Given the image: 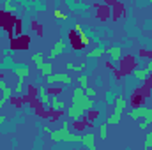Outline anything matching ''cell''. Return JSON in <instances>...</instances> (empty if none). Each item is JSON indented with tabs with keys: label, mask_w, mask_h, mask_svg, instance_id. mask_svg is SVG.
I'll return each mask as SVG.
<instances>
[{
	"label": "cell",
	"mask_w": 152,
	"mask_h": 150,
	"mask_svg": "<svg viewBox=\"0 0 152 150\" xmlns=\"http://www.w3.org/2000/svg\"><path fill=\"white\" fill-rule=\"evenodd\" d=\"M60 129H62V141L64 143H80L81 141V136L69 131V122H62Z\"/></svg>",
	"instance_id": "277c9868"
},
{
	"label": "cell",
	"mask_w": 152,
	"mask_h": 150,
	"mask_svg": "<svg viewBox=\"0 0 152 150\" xmlns=\"http://www.w3.org/2000/svg\"><path fill=\"white\" fill-rule=\"evenodd\" d=\"M0 90H2V99H5V101H11V99H12L14 90H12L11 87H7L5 81H0Z\"/></svg>",
	"instance_id": "7c38bea8"
},
{
	"label": "cell",
	"mask_w": 152,
	"mask_h": 150,
	"mask_svg": "<svg viewBox=\"0 0 152 150\" xmlns=\"http://www.w3.org/2000/svg\"><path fill=\"white\" fill-rule=\"evenodd\" d=\"M85 149L88 150H96V134H92V133H85V134H81V141H80Z\"/></svg>",
	"instance_id": "9c48e42d"
},
{
	"label": "cell",
	"mask_w": 152,
	"mask_h": 150,
	"mask_svg": "<svg viewBox=\"0 0 152 150\" xmlns=\"http://www.w3.org/2000/svg\"><path fill=\"white\" fill-rule=\"evenodd\" d=\"M106 55L110 57V60H112L113 64H118V62L122 60V57H124V51H122L120 46H110V48L106 50Z\"/></svg>",
	"instance_id": "52a82bcc"
},
{
	"label": "cell",
	"mask_w": 152,
	"mask_h": 150,
	"mask_svg": "<svg viewBox=\"0 0 152 150\" xmlns=\"http://www.w3.org/2000/svg\"><path fill=\"white\" fill-rule=\"evenodd\" d=\"M149 99H151V103H152V90H151V95H149Z\"/></svg>",
	"instance_id": "d6a6232c"
},
{
	"label": "cell",
	"mask_w": 152,
	"mask_h": 150,
	"mask_svg": "<svg viewBox=\"0 0 152 150\" xmlns=\"http://www.w3.org/2000/svg\"><path fill=\"white\" fill-rule=\"evenodd\" d=\"M50 140L53 143H60L62 141V129H51L50 131Z\"/></svg>",
	"instance_id": "e0dca14e"
},
{
	"label": "cell",
	"mask_w": 152,
	"mask_h": 150,
	"mask_svg": "<svg viewBox=\"0 0 152 150\" xmlns=\"http://www.w3.org/2000/svg\"><path fill=\"white\" fill-rule=\"evenodd\" d=\"M53 16H55V18H58V20H64V21H67V16H66L62 11H58V9H55V11H53Z\"/></svg>",
	"instance_id": "4316f807"
},
{
	"label": "cell",
	"mask_w": 152,
	"mask_h": 150,
	"mask_svg": "<svg viewBox=\"0 0 152 150\" xmlns=\"http://www.w3.org/2000/svg\"><path fill=\"white\" fill-rule=\"evenodd\" d=\"M143 147H145V149H152V133H147L145 141H143Z\"/></svg>",
	"instance_id": "484cf974"
},
{
	"label": "cell",
	"mask_w": 152,
	"mask_h": 150,
	"mask_svg": "<svg viewBox=\"0 0 152 150\" xmlns=\"http://www.w3.org/2000/svg\"><path fill=\"white\" fill-rule=\"evenodd\" d=\"M145 69H147V73H149V74H152V58L147 62V67H145Z\"/></svg>",
	"instance_id": "f1b7e54d"
},
{
	"label": "cell",
	"mask_w": 152,
	"mask_h": 150,
	"mask_svg": "<svg viewBox=\"0 0 152 150\" xmlns=\"http://www.w3.org/2000/svg\"><path fill=\"white\" fill-rule=\"evenodd\" d=\"M99 138L101 140H106L108 138V122H103L99 125Z\"/></svg>",
	"instance_id": "7402d4cb"
},
{
	"label": "cell",
	"mask_w": 152,
	"mask_h": 150,
	"mask_svg": "<svg viewBox=\"0 0 152 150\" xmlns=\"http://www.w3.org/2000/svg\"><path fill=\"white\" fill-rule=\"evenodd\" d=\"M151 4H152V0H151Z\"/></svg>",
	"instance_id": "836d02e7"
},
{
	"label": "cell",
	"mask_w": 152,
	"mask_h": 150,
	"mask_svg": "<svg viewBox=\"0 0 152 150\" xmlns=\"http://www.w3.org/2000/svg\"><path fill=\"white\" fill-rule=\"evenodd\" d=\"M23 90H25V79L18 78V83H16V87H14V94H16V95H21Z\"/></svg>",
	"instance_id": "44dd1931"
},
{
	"label": "cell",
	"mask_w": 152,
	"mask_h": 150,
	"mask_svg": "<svg viewBox=\"0 0 152 150\" xmlns=\"http://www.w3.org/2000/svg\"><path fill=\"white\" fill-rule=\"evenodd\" d=\"M42 131H44V133H46V134H50V131H51V129H50V127H48V125H42Z\"/></svg>",
	"instance_id": "f546056e"
},
{
	"label": "cell",
	"mask_w": 152,
	"mask_h": 150,
	"mask_svg": "<svg viewBox=\"0 0 152 150\" xmlns=\"http://www.w3.org/2000/svg\"><path fill=\"white\" fill-rule=\"evenodd\" d=\"M4 11L9 12V14H14V12H16V7L12 5V0H5V4H4Z\"/></svg>",
	"instance_id": "603a6c76"
},
{
	"label": "cell",
	"mask_w": 152,
	"mask_h": 150,
	"mask_svg": "<svg viewBox=\"0 0 152 150\" xmlns=\"http://www.w3.org/2000/svg\"><path fill=\"white\" fill-rule=\"evenodd\" d=\"M36 67H37V71L41 73V76H42V78H46L48 74H51V73H53V66H51L50 62H42V64L36 66Z\"/></svg>",
	"instance_id": "4fadbf2b"
},
{
	"label": "cell",
	"mask_w": 152,
	"mask_h": 150,
	"mask_svg": "<svg viewBox=\"0 0 152 150\" xmlns=\"http://www.w3.org/2000/svg\"><path fill=\"white\" fill-rule=\"evenodd\" d=\"M133 74L136 76L140 81H147V78L151 76L149 73H147V69H134V71H133Z\"/></svg>",
	"instance_id": "ffe728a7"
},
{
	"label": "cell",
	"mask_w": 152,
	"mask_h": 150,
	"mask_svg": "<svg viewBox=\"0 0 152 150\" xmlns=\"http://www.w3.org/2000/svg\"><path fill=\"white\" fill-rule=\"evenodd\" d=\"M66 103L64 101H60L58 99V95H51L50 97V110H53V111H57V113H62V111H66Z\"/></svg>",
	"instance_id": "ba28073f"
},
{
	"label": "cell",
	"mask_w": 152,
	"mask_h": 150,
	"mask_svg": "<svg viewBox=\"0 0 152 150\" xmlns=\"http://www.w3.org/2000/svg\"><path fill=\"white\" fill-rule=\"evenodd\" d=\"M122 115H124V110L115 106V108H113V113H112V115H108V118H106L108 125H117V124L122 120Z\"/></svg>",
	"instance_id": "8fae6325"
},
{
	"label": "cell",
	"mask_w": 152,
	"mask_h": 150,
	"mask_svg": "<svg viewBox=\"0 0 152 150\" xmlns=\"http://www.w3.org/2000/svg\"><path fill=\"white\" fill-rule=\"evenodd\" d=\"M14 74H16V78H21V79H25L27 76L30 74V69L27 67V66H20V67H14Z\"/></svg>",
	"instance_id": "5bb4252c"
},
{
	"label": "cell",
	"mask_w": 152,
	"mask_h": 150,
	"mask_svg": "<svg viewBox=\"0 0 152 150\" xmlns=\"http://www.w3.org/2000/svg\"><path fill=\"white\" fill-rule=\"evenodd\" d=\"M37 99H39V103H41L46 110H50V95H48V92H46V87H44V85L37 87Z\"/></svg>",
	"instance_id": "30bf717a"
},
{
	"label": "cell",
	"mask_w": 152,
	"mask_h": 150,
	"mask_svg": "<svg viewBox=\"0 0 152 150\" xmlns=\"http://www.w3.org/2000/svg\"><path fill=\"white\" fill-rule=\"evenodd\" d=\"M104 53H106L104 48H96V50H92V51L87 53V58H99V57H103Z\"/></svg>",
	"instance_id": "ac0fdd59"
},
{
	"label": "cell",
	"mask_w": 152,
	"mask_h": 150,
	"mask_svg": "<svg viewBox=\"0 0 152 150\" xmlns=\"http://www.w3.org/2000/svg\"><path fill=\"white\" fill-rule=\"evenodd\" d=\"M115 106H117V108H122V110H126V108H127V99H126L122 94H118V95L115 97Z\"/></svg>",
	"instance_id": "d6986e66"
},
{
	"label": "cell",
	"mask_w": 152,
	"mask_h": 150,
	"mask_svg": "<svg viewBox=\"0 0 152 150\" xmlns=\"http://www.w3.org/2000/svg\"><path fill=\"white\" fill-rule=\"evenodd\" d=\"M129 115V118H133V120H145L149 125L152 124V108H147V106H136V108H133V110H129L127 111Z\"/></svg>",
	"instance_id": "7a4b0ae2"
},
{
	"label": "cell",
	"mask_w": 152,
	"mask_h": 150,
	"mask_svg": "<svg viewBox=\"0 0 152 150\" xmlns=\"http://www.w3.org/2000/svg\"><path fill=\"white\" fill-rule=\"evenodd\" d=\"M5 103H7V101H5V99H2V97H0V108H2V106H4V104H5Z\"/></svg>",
	"instance_id": "4dcf8cb0"
},
{
	"label": "cell",
	"mask_w": 152,
	"mask_h": 150,
	"mask_svg": "<svg viewBox=\"0 0 152 150\" xmlns=\"http://www.w3.org/2000/svg\"><path fill=\"white\" fill-rule=\"evenodd\" d=\"M32 62H34V64H36V66H39V64H42V62H44V55H42V53H32Z\"/></svg>",
	"instance_id": "d4e9b609"
},
{
	"label": "cell",
	"mask_w": 152,
	"mask_h": 150,
	"mask_svg": "<svg viewBox=\"0 0 152 150\" xmlns=\"http://www.w3.org/2000/svg\"><path fill=\"white\" fill-rule=\"evenodd\" d=\"M75 32H78V36H80V39H81V44H88L90 42V39H88V36H87V32L81 28V25H75Z\"/></svg>",
	"instance_id": "2e32d148"
},
{
	"label": "cell",
	"mask_w": 152,
	"mask_h": 150,
	"mask_svg": "<svg viewBox=\"0 0 152 150\" xmlns=\"http://www.w3.org/2000/svg\"><path fill=\"white\" fill-rule=\"evenodd\" d=\"M85 94H87L88 97H94V95H96V88H92V87L88 85V87L85 88Z\"/></svg>",
	"instance_id": "83f0119b"
},
{
	"label": "cell",
	"mask_w": 152,
	"mask_h": 150,
	"mask_svg": "<svg viewBox=\"0 0 152 150\" xmlns=\"http://www.w3.org/2000/svg\"><path fill=\"white\" fill-rule=\"evenodd\" d=\"M73 103L78 104L80 108H83L85 111H90V110L94 108L92 97H88V95L85 94V88H81V87H76L75 90H73Z\"/></svg>",
	"instance_id": "6da1fadb"
},
{
	"label": "cell",
	"mask_w": 152,
	"mask_h": 150,
	"mask_svg": "<svg viewBox=\"0 0 152 150\" xmlns=\"http://www.w3.org/2000/svg\"><path fill=\"white\" fill-rule=\"evenodd\" d=\"M67 50V42L66 41H57L55 44H53V48H51V51H50V55H48V60H53V58H57L60 53H64Z\"/></svg>",
	"instance_id": "8992f818"
},
{
	"label": "cell",
	"mask_w": 152,
	"mask_h": 150,
	"mask_svg": "<svg viewBox=\"0 0 152 150\" xmlns=\"http://www.w3.org/2000/svg\"><path fill=\"white\" fill-rule=\"evenodd\" d=\"M4 122H5V117H4V115H0V125H2Z\"/></svg>",
	"instance_id": "1f68e13d"
},
{
	"label": "cell",
	"mask_w": 152,
	"mask_h": 150,
	"mask_svg": "<svg viewBox=\"0 0 152 150\" xmlns=\"http://www.w3.org/2000/svg\"><path fill=\"white\" fill-rule=\"evenodd\" d=\"M66 69L67 71H75V73H83L87 69V64H73V62H67L66 64Z\"/></svg>",
	"instance_id": "9a60e30c"
},
{
	"label": "cell",
	"mask_w": 152,
	"mask_h": 150,
	"mask_svg": "<svg viewBox=\"0 0 152 150\" xmlns=\"http://www.w3.org/2000/svg\"><path fill=\"white\" fill-rule=\"evenodd\" d=\"M76 79H78V85H80L81 88H87V87H88V76L80 74L78 78H76Z\"/></svg>",
	"instance_id": "cb8c5ba5"
},
{
	"label": "cell",
	"mask_w": 152,
	"mask_h": 150,
	"mask_svg": "<svg viewBox=\"0 0 152 150\" xmlns=\"http://www.w3.org/2000/svg\"><path fill=\"white\" fill-rule=\"evenodd\" d=\"M46 85L48 87H55V85H71L73 83V78L67 74V73H51L44 78Z\"/></svg>",
	"instance_id": "3957f363"
},
{
	"label": "cell",
	"mask_w": 152,
	"mask_h": 150,
	"mask_svg": "<svg viewBox=\"0 0 152 150\" xmlns=\"http://www.w3.org/2000/svg\"><path fill=\"white\" fill-rule=\"evenodd\" d=\"M66 113H67V117H69L71 120L78 122V120H81V118H83V115H85L87 111H85L83 108H80L78 104H75V103H73L71 106H67V108H66Z\"/></svg>",
	"instance_id": "5b68a950"
}]
</instances>
